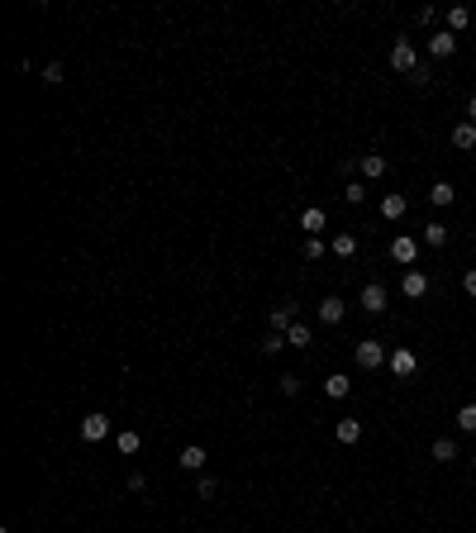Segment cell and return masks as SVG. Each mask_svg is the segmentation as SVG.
Here are the masks:
<instances>
[{
    "label": "cell",
    "instance_id": "6da1fadb",
    "mask_svg": "<svg viewBox=\"0 0 476 533\" xmlns=\"http://www.w3.org/2000/svg\"><path fill=\"white\" fill-rule=\"evenodd\" d=\"M352 357H357V367H362V372H377L391 352H386V343H377V338H362V343L352 348Z\"/></svg>",
    "mask_w": 476,
    "mask_h": 533
},
{
    "label": "cell",
    "instance_id": "7a4b0ae2",
    "mask_svg": "<svg viewBox=\"0 0 476 533\" xmlns=\"http://www.w3.org/2000/svg\"><path fill=\"white\" fill-rule=\"evenodd\" d=\"M391 257L410 271V266L419 262V238H414V234H396V238H391Z\"/></svg>",
    "mask_w": 476,
    "mask_h": 533
},
{
    "label": "cell",
    "instance_id": "3957f363",
    "mask_svg": "<svg viewBox=\"0 0 476 533\" xmlns=\"http://www.w3.org/2000/svg\"><path fill=\"white\" fill-rule=\"evenodd\" d=\"M386 367H391V377H396V381H410L414 372H419V357H414L410 348H396V352L386 357Z\"/></svg>",
    "mask_w": 476,
    "mask_h": 533
},
{
    "label": "cell",
    "instance_id": "277c9868",
    "mask_svg": "<svg viewBox=\"0 0 476 533\" xmlns=\"http://www.w3.org/2000/svg\"><path fill=\"white\" fill-rule=\"evenodd\" d=\"M391 67H396V72H410V77H414V67H419V53H414L410 38H396V43H391Z\"/></svg>",
    "mask_w": 476,
    "mask_h": 533
},
{
    "label": "cell",
    "instance_id": "5b68a950",
    "mask_svg": "<svg viewBox=\"0 0 476 533\" xmlns=\"http://www.w3.org/2000/svg\"><path fill=\"white\" fill-rule=\"evenodd\" d=\"M81 438H86V443H105V438H110V419H105L100 409L86 414V419H81Z\"/></svg>",
    "mask_w": 476,
    "mask_h": 533
},
{
    "label": "cell",
    "instance_id": "8992f818",
    "mask_svg": "<svg viewBox=\"0 0 476 533\" xmlns=\"http://www.w3.org/2000/svg\"><path fill=\"white\" fill-rule=\"evenodd\" d=\"M400 291H405V300H424L428 296V276L419 271V266H410V271L400 276Z\"/></svg>",
    "mask_w": 476,
    "mask_h": 533
},
{
    "label": "cell",
    "instance_id": "52a82bcc",
    "mask_svg": "<svg viewBox=\"0 0 476 533\" xmlns=\"http://www.w3.org/2000/svg\"><path fill=\"white\" fill-rule=\"evenodd\" d=\"M357 172H362V181H381V176L391 172V162L381 153H367V157H357Z\"/></svg>",
    "mask_w": 476,
    "mask_h": 533
},
{
    "label": "cell",
    "instance_id": "ba28073f",
    "mask_svg": "<svg viewBox=\"0 0 476 533\" xmlns=\"http://www.w3.org/2000/svg\"><path fill=\"white\" fill-rule=\"evenodd\" d=\"M453 53H458V33L438 29L433 38H428V58H438V63H443V58H453Z\"/></svg>",
    "mask_w": 476,
    "mask_h": 533
},
{
    "label": "cell",
    "instance_id": "9c48e42d",
    "mask_svg": "<svg viewBox=\"0 0 476 533\" xmlns=\"http://www.w3.org/2000/svg\"><path fill=\"white\" fill-rule=\"evenodd\" d=\"M362 310H367V314H381V310H386V286H381V281H367V286H362Z\"/></svg>",
    "mask_w": 476,
    "mask_h": 533
},
{
    "label": "cell",
    "instance_id": "30bf717a",
    "mask_svg": "<svg viewBox=\"0 0 476 533\" xmlns=\"http://www.w3.org/2000/svg\"><path fill=\"white\" fill-rule=\"evenodd\" d=\"M405 210H410V200H405L400 190H391V195L381 200V220H405Z\"/></svg>",
    "mask_w": 476,
    "mask_h": 533
},
{
    "label": "cell",
    "instance_id": "8fae6325",
    "mask_svg": "<svg viewBox=\"0 0 476 533\" xmlns=\"http://www.w3.org/2000/svg\"><path fill=\"white\" fill-rule=\"evenodd\" d=\"M319 324H343V300H338V296L319 300Z\"/></svg>",
    "mask_w": 476,
    "mask_h": 533
},
{
    "label": "cell",
    "instance_id": "7c38bea8",
    "mask_svg": "<svg viewBox=\"0 0 476 533\" xmlns=\"http://www.w3.org/2000/svg\"><path fill=\"white\" fill-rule=\"evenodd\" d=\"M205 462H210V453L200 448V443H186V448H181V467H186V471H200Z\"/></svg>",
    "mask_w": 476,
    "mask_h": 533
},
{
    "label": "cell",
    "instance_id": "4fadbf2b",
    "mask_svg": "<svg viewBox=\"0 0 476 533\" xmlns=\"http://www.w3.org/2000/svg\"><path fill=\"white\" fill-rule=\"evenodd\" d=\"M419 243H424V248H448V229H443L438 220H428L424 234H419Z\"/></svg>",
    "mask_w": 476,
    "mask_h": 533
},
{
    "label": "cell",
    "instance_id": "5bb4252c",
    "mask_svg": "<svg viewBox=\"0 0 476 533\" xmlns=\"http://www.w3.org/2000/svg\"><path fill=\"white\" fill-rule=\"evenodd\" d=\"M324 224H329V215H324V210H319V205H310V210H305L301 215V229L310 238H319V229H324Z\"/></svg>",
    "mask_w": 476,
    "mask_h": 533
},
{
    "label": "cell",
    "instance_id": "9a60e30c",
    "mask_svg": "<svg viewBox=\"0 0 476 533\" xmlns=\"http://www.w3.org/2000/svg\"><path fill=\"white\" fill-rule=\"evenodd\" d=\"M348 391H352V381L343 377V372H329V377H324V395H329V400H343Z\"/></svg>",
    "mask_w": 476,
    "mask_h": 533
},
{
    "label": "cell",
    "instance_id": "2e32d148",
    "mask_svg": "<svg viewBox=\"0 0 476 533\" xmlns=\"http://www.w3.org/2000/svg\"><path fill=\"white\" fill-rule=\"evenodd\" d=\"M453 148L472 153V148H476V124H467V119H462V124H453Z\"/></svg>",
    "mask_w": 476,
    "mask_h": 533
},
{
    "label": "cell",
    "instance_id": "e0dca14e",
    "mask_svg": "<svg viewBox=\"0 0 476 533\" xmlns=\"http://www.w3.org/2000/svg\"><path fill=\"white\" fill-rule=\"evenodd\" d=\"M333 438H338V443H348V448H352V443L362 438V424H357V419H338V424H333Z\"/></svg>",
    "mask_w": 476,
    "mask_h": 533
},
{
    "label": "cell",
    "instance_id": "ac0fdd59",
    "mask_svg": "<svg viewBox=\"0 0 476 533\" xmlns=\"http://www.w3.org/2000/svg\"><path fill=\"white\" fill-rule=\"evenodd\" d=\"M286 343H296V348H310V343H315V329H310L305 319H296V324L286 329Z\"/></svg>",
    "mask_w": 476,
    "mask_h": 533
},
{
    "label": "cell",
    "instance_id": "d6986e66",
    "mask_svg": "<svg viewBox=\"0 0 476 533\" xmlns=\"http://www.w3.org/2000/svg\"><path fill=\"white\" fill-rule=\"evenodd\" d=\"M453 195H458V190H453V181H433V186H428V205H438V210H443V205H453Z\"/></svg>",
    "mask_w": 476,
    "mask_h": 533
},
{
    "label": "cell",
    "instance_id": "ffe728a7",
    "mask_svg": "<svg viewBox=\"0 0 476 533\" xmlns=\"http://www.w3.org/2000/svg\"><path fill=\"white\" fill-rule=\"evenodd\" d=\"M467 24H472V10H467V5H453V10H448V33H462Z\"/></svg>",
    "mask_w": 476,
    "mask_h": 533
},
{
    "label": "cell",
    "instance_id": "44dd1931",
    "mask_svg": "<svg viewBox=\"0 0 476 533\" xmlns=\"http://www.w3.org/2000/svg\"><path fill=\"white\" fill-rule=\"evenodd\" d=\"M291 324H296V310H291V305H276V310H271V333H286Z\"/></svg>",
    "mask_w": 476,
    "mask_h": 533
},
{
    "label": "cell",
    "instance_id": "7402d4cb",
    "mask_svg": "<svg viewBox=\"0 0 476 533\" xmlns=\"http://www.w3.org/2000/svg\"><path fill=\"white\" fill-rule=\"evenodd\" d=\"M114 448H119V453H124V457H134V453H139V448H143V438H139V434H134V429H124V434H114Z\"/></svg>",
    "mask_w": 476,
    "mask_h": 533
},
{
    "label": "cell",
    "instance_id": "603a6c76",
    "mask_svg": "<svg viewBox=\"0 0 476 533\" xmlns=\"http://www.w3.org/2000/svg\"><path fill=\"white\" fill-rule=\"evenodd\" d=\"M352 252H357V238H352V234H333V257H343V262H348Z\"/></svg>",
    "mask_w": 476,
    "mask_h": 533
},
{
    "label": "cell",
    "instance_id": "cb8c5ba5",
    "mask_svg": "<svg viewBox=\"0 0 476 533\" xmlns=\"http://www.w3.org/2000/svg\"><path fill=\"white\" fill-rule=\"evenodd\" d=\"M453 457H458V443H453V438H433V462H443V467H448Z\"/></svg>",
    "mask_w": 476,
    "mask_h": 533
},
{
    "label": "cell",
    "instance_id": "d4e9b609",
    "mask_svg": "<svg viewBox=\"0 0 476 533\" xmlns=\"http://www.w3.org/2000/svg\"><path fill=\"white\" fill-rule=\"evenodd\" d=\"M458 429H462V434H476V400L458 409Z\"/></svg>",
    "mask_w": 476,
    "mask_h": 533
},
{
    "label": "cell",
    "instance_id": "484cf974",
    "mask_svg": "<svg viewBox=\"0 0 476 533\" xmlns=\"http://www.w3.org/2000/svg\"><path fill=\"white\" fill-rule=\"evenodd\" d=\"M343 200H348V205H362V200H367V181H348V186H343Z\"/></svg>",
    "mask_w": 476,
    "mask_h": 533
},
{
    "label": "cell",
    "instance_id": "4316f807",
    "mask_svg": "<svg viewBox=\"0 0 476 533\" xmlns=\"http://www.w3.org/2000/svg\"><path fill=\"white\" fill-rule=\"evenodd\" d=\"M195 495H200V500H215V495H220V481H215V476H200V481H195Z\"/></svg>",
    "mask_w": 476,
    "mask_h": 533
},
{
    "label": "cell",
    "instance_id": "83f0119b",
    "mask_svg": "<svg viewBox=\"0 0 476 533\" xmlns=\"http://www.w3.org/2000/svg\"><path fill=\"white\" fill-rule=\"evenodd\" d=\"M43 81H48V86H63V81H67V67H63V63H48V67H43Z\"/></svg>",
    "mask_w": 476,
    "mask_h": 533
},
{
    "label": "cell",
    "instance_id": "f1b7e54d",
    "mask_svg": "<svg viewBox=\"0 0 476 533\" xmlns=\"http://www.w3.org/2000/svg\"><path fill=\"white\" fill-rule=\"evenodd\" d=\"M257 348H262V352L271 357V352H281V348H286V333H267V338H262Z\"/></svg>",
    "mask_w": 476,
    "mask_h": 533
},
{
    "label": "cell",
    "instance_id": "f546056e",
    "mask_svg": "<svg viewBox=\"0 0 476 533\" xmlns=\"http://www.w3.org/2000/svg\"><path fill=\"white\" fill-rule=\"evenodd\" d=\"M324 257V238H305V262H319Z\"/></svg>",
    "mask_w": 476,
    "mask_h": 533
},
{
    "label": "cell",
    "instance_id": "4dcf8cb0",
    "mask_svg": "<svg viewBox=\"0 0 476 533\" xmlns=\"http://www.w3.org/2000/svg\"><path fill=\"white\" fill-rule=\"evenodd\" d=\"M281 395H301V381H296V377H281Z\"/></svg>",
    "mask_w": 476,
    "mask_h": 533
},
{
    "label": "cell",
    "instance_id": "1f68e13d",
    "mask_svg": "<svg viewBox=\"0 0 476 533\" xmlns=\"http://www.w3.org/2000/svg\"><path fill=\"white\" fill-rule=\"evenodd\" d=\"M462 291H467V296L476 300V266H472V271H467V276H462Z\"/></svg>",
    "mask_w": 476,
    "mask_h": 533
},
{
    "label": "cell",
    "instance_id": "d6a6232c",
    "mask_svg": "<svg viewBox=\"0 0 476 533\" xmlns=\"http://www.w3.org/2000/svg\"><path fill=\"white\" fill-rule=\"evenodd\" d=\"M467 124H476V95L467 100Z\"/></svg>",
    "mask_w": 476,
    "mask_h": 533
},
{
    "label": "cell",
    "instance_id": "836d02e7",
    "mask_svg": "<svg viewBox=\"0 0 476 533\" xmlns=\"http://www.w3.org/2000/svg\"><path fill=\"white\" fill-rule=\"evenodd\" d=\"M472 471H476V453H472Z\"/></svg>",
    "mask_w": 476,
    "mask_h": 533
},
{
    "label": "cell",
    "instance_id": "e575fe53",
    "mask_svg": "<svg viewBox=\"0 0 476 533\" xmlns=\"http://www.w3.org/2000/svg\"><path fill=\"white\" fill-rule=\"evenodd\" d=\"M472 238H476V229H472Z\"/></svg>",
    "mask_w": 476,
    "mask_h": 533
}]
</instances>
